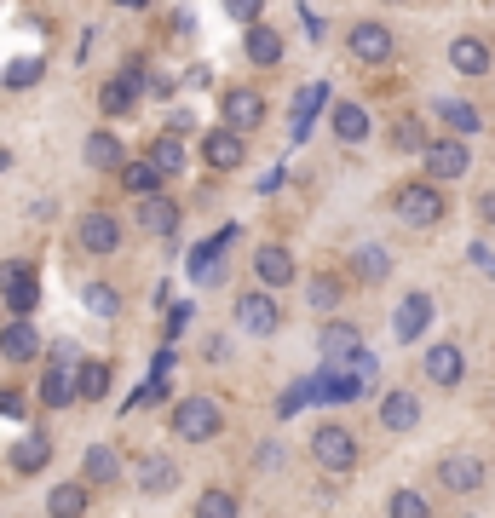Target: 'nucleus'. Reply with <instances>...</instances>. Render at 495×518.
Masks as SVG:
<instances>
[{
  "label": "nucleus",
  "instance_id": "f257e3e1",
  "mask_svg": "<svg viewBox=\"0 0 495 518\" xmlns=\"http://www.w3.org/2000/svg\"><path fill=\"white\" fill-rule=\"evenodd\" d=\"M225 432V403L196 392V398H179L173 403V438L179 444H213Z\"/></svg>",
  "mask_w": 495,
  "mask_h": 518
},
{
  "label": "nucleus",
  "instance_id": "f03ea898",
  "mask_svg": "<svg viewBox=\"0 0 495 518\" xmlns=\"http://www.w3.org/2000/svg\"><path fill=\"white\" fill-rule=\"evenodd\" d=\"M392 208H398V219H403V225H415V231H432V225H444V219H449L444 190L432 185V179H409V185H398Z\"/></svg>",
  "mask_w": 495,
  "mask_h": 518
},
{
  "label": "nucleus",
  "instance_id": "7ed1b4c3",
  "mask_svg": "<svg viewBox=\"0 0 495 518\" xmlns=\"http://www.w3.org/2000/svg\"><path fill=\"white\" fill-rule=\"evenodd\" d=\"M357 432L340 421H323L317 432H311V461L329 472V478H346V472H357Z\"/></svg>",
  "mask_w": 495,
  "mask_h": 518
},
{
  "label": "nucleus",
  "instance_id": "20e7f679",
  "mask_svg": "<svg viewBox=\"0 0 495 518\" xmlns=\"http://www.w3.org/2000/svg\"><path fill=\"white\" fill-rule=\"evenodd\" d=\"M421 167H426V179H432V185H449V179L472 173V150H467V139H455V133H444V139H426Z\"/></svg>",
  "mask_w": 495,
  "mask_h": 518
},
{
  "label": "nucleus",
  "instance_id": "39448f33",
  "mask_svg": "<svg viewBox=\"0 0 495 518\" xmlns=\"http://www.w3.org/2000/svg\"><path fill=\"white\" fill-rule=\"evenodd\" d=\"M0 300H6L12 317H29V311L41 306V277H35L29 259H6L0 265Z\"/></svg>",
  "mask_w": 495,
  "mask_h": 518
},
{
  "label": "nucleus",
  "instance_id": "423d86ee",
  "mask_svg": "<svg viewBox=\"0 0 495 518\" xmlns=\"http://www.w3.org/2000/svg\"><path fill=\"white\" fill-rule=\"evenodd\" d=\"M236 329H242V334H254V340H271V334L283 329L277 294H271V288H248V294L236 300Z\"/></svg>",
  "mask_w": 495,
  "mask_h": 518
},
{
  "label": "nucleus",
  "instance_id": "0eeeda50",
  "mask_svg": "<svg viewBox=\"0 0 495 518\" xmlns=\"http://www.w3.org/2000/svg\"><path fill=\"white\" fill-rule=\"evenodd\" d=\"M484 478H490V467H484L472 449H449L444 461H438V484H444L449 495H478Z\"/></svg>",
  "mask_w": 495,
  "mask_h": 518
},
{
  "label": "nucleus",
  "instance_id": "6e6552de",
  "mask_svg": "<svg viewBox=\"0 0 495 518\" xmlns=\"http://www.w3.org/2000/svg\"><path fill=\"white\" fill-rule=\"evenodd\" d=\"M219 121L231 133H254V127H265V98L254 87H225L219 93Z\"/></svg>",
  "mask_w": 495,
  "mask_h": 518
},
{
  "label": "nucleus",
  "instance_id": "1a4fd4ad",
  "mask_svg": "<svg viewBox=\"0 0 495 518\" xmlns=\"http://www.w3.org/2000/svg\"><path fill=\"white\" fill-rule=\"evenodd\" d=\"M133 484L144 495H173L179 490V461L167 455V449H144L139 461H133Z\"/></svg>",
  "mask_w": 495,
  "mask_h": 518
},
{
  "label": "nucleus",
  "instance_id": "9d476101",
  "mask_svg": "<svg viewBox=\"0 0 495 518\" xmlns=\"http://www.w3.org/2000/svg\"><path fill=\"white\" fill-rule=\"evenodd\" d=\"M202 162H208L213 173H236V167L248 162V133H231V127L219 121L208 139H202Z\"/></svg>",
  "mask_w": 495,
  "mask_h": 518
},
{
  "label": "nucleus",
  "instance_id": "9b49d317",
  "mask_svg": "<svg viewBox=\"0 0 495 518\" xmlns=\"http://www.w3.org/2000/svg\"><path fill=\"white\" fill-rule=\"evenodd\" d=\"M421 369H426V380H432V386L455 392V386L467 380V352H461L455 340H438V346H432V352L421 357Z\"/></svg>",
  "mask_w": 495,
  "mask_h": 518
},
{
  "label": "nucleus",
  "instance_id": "f8f14e48",
  "mask_svg": "<svg viewBox=\"0 0 495 518\" xmlns=\"http://www.w3.org/2000/svg\"><path fill=\"white\" fill-rule=\"evenodd\" d=\"M346 52H352L357 64H386L392 52H398V35L386 24H352V35H346Z\"/></svg>",
  "mask_w": 495,
  "mask_h": 518
},
{
  "label": "nucleus",
  "instance_id": "ddd939ff",
  "mask_svg": "<svg viewBox=\"0 0 495 518\" xmlns=\"http://www.w3.org/2000/svg\"><path fill=\"white\" fill-rule=\"evenodd\" d=\"M75 242H81L87 254H98V259L116 254V248H121V219H116V213H104V208H93L81 225H75Z\"/></svg>",
  "mask_w": 495,
  "mask_h": 518
},
{
  "label": "nucleus",
  "instance_id": "4468645a",
  "mask_svg": "<svg viewBox=\"0 0 495 518\" xmlns=\"http://www.w3.org/2000/svg\"><path fill=\"white\" fill-rule=\"evenodd\" d=\"M317 352L329 357V363H352V357L363 352V329L346 323V317H329V323L317 329Z\"/></svg>",
  "mask_w": 495,
  "mask_h": 518
},
{
  "label": "nucleus",
  "instance_id": "2eb2a0df",
  "mask_svg": "<svg viewBox=\"0 0 495 518\" xmlns=\"http://www.w3.org/2000/svg\"><path fill=\"white\" fill-rule=\"evenodd\" d=\"M254 277H260V288H271V294L288 288L294 283V254H288L283 242H260V248H254Z\"/></svg>",
  "mask_w": 495,
  "mask_h": 518
},
{
  "label": "nucleus",
  "instance_id": "dca6fc26",
  "mask_svg": "<svg viewBox=\"0 0 495 518\" xmlns=\"http://www.w3.org/2000/svg\"><path fill=\"white\" fill-rule=\"evenodd\" d=\"M116 478H121V455L110 444L81 449V484H87V490H104V484H116Z\"/></svg>",
  "mask_w": 495,
  "mask_h": 518
},
{
  "label": "nucleus",
  "instance_id": "f3484780",
  "mask_svg": "<svg viewBox=\"0 0 495 518\" xmlns=\"http://www.w3.org/2000/svg\"><path fill=\"white\" fill-rule=\"evenodd\" d=\"M242 52H248V64H260V70H277V64H283V35H277L271 24H260V18H254V24H248V35H242Z\"/></svg>",
  "mask_w": 495,
  "mask_h": 518
},
{
  "label": "nucleus",
  "instance_id": "a211bd4d",
  "mask_svg": "<svg viewBox=\"0 0 495 518\" xmlns=\"http://www.w3.org/2000/svg\"><path fill=\"white\" fill-rule=\"evenodd\" d=\"M426 323H432V294H403L398 317H392V334L409 346V340H421L426 334Z\"/></svg>",
  "mask_w": 495,
  "mask_h": 518
},
{
  "label": "nucleus",
  "instance_id": "6ab92c4d",
  "mask_svg": "<svg viewBox=\"0 0 495 518\" xmlns=\"http://www.w3.org/2000/svg\"><path fill=\"white\" fill-rule=\"evenodd\" d=\"M380 426H386V432H415V426H421V398H415V392H386V398H380Z\"/></svg>",
  "mask_w": 495,
  "mask_h": 518
},
{
  "label": "nucleus",
  "instance_id": "aec40b11",
  "mask_svg": "<svg viewBox=\"0 0 495 518\" xmlns=\"http://www.w3.org/2000/svg\"><path fill=\"white\" fill-rule=\"evenodd\" d=\"M133 104H139V70H121L98 87V110H104V116H127Z\"/></svg>",
  "mask_w": 495,
  "mask_h": 518
},
{
  "label": "nucleus",
  "instance_id": "412c9836",
  "mask_svg": "<svg viewBox=\"0 0 495 518\" xmlns=\"http://www.w3.org/2000/svg\"><path fill=\"white\" fill-rule=\"evenodd\" d=\"M0 357H6V363H29V357H41V334L29 329V317H12V323L0 329Z\"/></svg>",
  "mask_w": 495,
  "mask_h": 518
},
{
  "label": "nucleus",
  "instance_id": "4be33fe9",
  "mask_svg": "<svg viewBox=\"0 0 495 518\" xmlns=\"http://www.w3.org/2000/svg\"><path fill=\"white\" fill-rule=\"evenodd\" d=\"M139 225L150 236H173L179 231V202L162 196V190H156V196H139Z\"/></svg>",
  "mask_w": 495,
  "mask_h": 518
},
{
  "label": "nucleus",
  "instance_id": "5701e85b",
  "mask_svg": "<svg viewBox=\"0 0 495 518\" xmlns=\"http://www.w3.org/2000/svg\"><path fill=\"white\" fill-rule=\"evenodd\" d=\"M41 403H47V409H70L75 403V369L64 363V357L47 363V375H41Z\"/></svg>",
  "mask_w": 495,
  "mask_h": 518
},
{
  "label": "nucleus",
  "instance_id": "b1692460",
  "mask_svg": "<svg viewBox=\"0 0 495 518\" xmlns=\"http://www.w3.org/2000/svg\"><path fill=\"white\" fill-rule=\"evenodd\" d=\"M144 162L156 167V173H162V179H179V173H185V139H179V133H162V139H150V150H144Z\"/></svg>",
  "mask_w": 495,
  "mask_h": 518
},
{
  "label": "nucleus",
  "instance_id": "393cba45",
  "mask_svg": "<svg viewBox=\"0 0 495 518\" xmlns=\"http://www.w3.org/2000/svg\"><path fill=\"white\" fill-rule=\"evenodd\" d=\"M352 277H357L363 288H380L386 277H392V254H386L380 242H363V248L352 254Z\"/></svg>",
  "mask_w": 495,
  "mask_h": 518
},
{
  "label": "nucleus",
  "instance_id": "a878e982",
  "mask_svg": "<svg viewBox=\"0 0 495 518\" xmlns=\"http://www.w3.org/2000/svg\"><path fill=\"white\" fill-rule=\"evenodd\" d=\"M75 398L81 403L110 398V363H104V357H81V363H75Z\"/></svg>",
  "mask_w": 495,
  "mask_h": 518
},
{
  "label": "nucleus",
  "instance_id": "bb28decb",
  "mask_svg": "<svg viewBox=\"0 0 495 518\" xmlns=\"http://www.w3.org/2000/svg\"><path fill=\"white\" fill-rule=\"evenodd\" d=\"M81 156H87V167H93V173H116V167L127 162V150H121V139H116V133H104V127H98V133H87V144H81Z\"/></svg>",
  "mask_w": 495,
  "mask_h": 518
},
{
  "label": "nucleus",
  "instance_id": "cd10ccee",
  "mask_svg": "<svg viewBox=\"0 0 495 518\" xmlns=\"http://www.w3.org/2000/svg\"><path fill=\"white\" fill-rule=\"evenodd\" d=\"M449 64H455L461 75H490V41L455 35V41H449Z\"/></svg>",
  "mask_w": 495,
  "mask_h": 518
},
{
  "label": "nucleus",
  "instance_id": "c85d7f7f",
  "mask_svg": "<svg viewBox=\"0 0 495 518\" xmlns=\"http://www.w3.org/2000/svg\"><path fill=\"white\" fill-rule=\"evenodd\" d=\"M329 127H334V139H340V144H363L375 121H369V110H363V104H334Z\"/></svg>",
  "mask_w": 495,
  "mask_h": 518
},
{
  "label": "nucleus",
  "instance_id": "c756f323",
  "mask_svg": "<svg viewBox=\"0 0 495 518\" xmlns=\"http://www.w3.org/2000/svg\"><path fill=\"white\" fill-rule=\"evenodd\" d=\"M87 484L81 478H70V484H52V495H47V513L52 518H87Z\"/></svg>",
  "mask_w": 495,
  "mask_h": 518
},
{
  "label": "nucleus",
  "instance_id": "7c9ffc66",
  "mask_svg": "<svg viewBox=\"0 0 495 518\" xmlns=\"http://www.w3.org/2000/svg\"><path fill=\"white\" fill-rule=\"evenodd\" d=\"M52 461V438L47 432H29L24 444L12 449V472H18V478H29V472H41Z\"/></svg>",
  "mask_w": 495,
  "mask_h": 518
},
{
  "label": "nucleus",
  "instance_id": "2f4dec72",
  "mask_svg": "<svg viewBox=\"0 0 495 518\" xmlns=\"http://www.w3.org/2000/svg\"><path fill=\"white\" fill-rule=\"evenodd\" d=\"M116 179H121V190H133V196H156V190L167 185V179H162V173H156L150 162H121Z\"/></svg>",
  "mask_w": 495,
  "mask_h": 518
},
{
  "label": "nucleus",
  "instance_id": "473e14b6",
  "mask_svg": "<svg viewBox=\"0 0 495 518\" xmlns=\"http://www.w3.org/2000/svg\"><path fill=\"white\" fill-rule=\"evenodd\" d=\"M438 116H444V127L455 133V139H472V133L484 127V116H478L472 104H461V98H444V104H438Z\"/></svg>",
  "mask_w": 495,
  "mask_h": 518
},
{
  "label": "nucleus",
  "instance_id": "72a5a7b5",
  "mask_svg": "<svg viewBox=\"0 0 495 518\" xmlns=\"http://www.w3.org/2000/svg\"><path fill=\"white\" fill-rule=\"evenodd\" d=\"M236 513H242V501L231 490H219V484H208L196 495V518H236Z\"/></svg>",
  "mask_w": 495,
  "mask_h": 518
},
{
  "label": "nucleus",
  "instance_id": "f704fd0d",
  "mask_svg": "<svg viewBox=\"0 0 495 518\" xmlns=\"http://www.w3.org/2000/svg\"><path fill=\"white\" fill-rule=\"evenodd\" d=\"M386 518H432V501L403 484V490H392V501H386Z\"/></svg>",
  "mask_w": 495,
  "mask_h": 518
},
{
  "label": "nucleus",
  "instance_id": "c9c22d12",
  "mask_svg": "<svg viewBox=\"0 0 495 518\" xmlns=\"http://www.w3.org/2000/svg\"><path fill=\"white\" fill-rule=\"evenodd\" d=\"M81 306L93 311V317H121V294L110 283H87L81 288Z\"/></svg>",
  "mask_w": 495,
  "mask_h": 518
},
{
  "label": "nucleus",
  "instance_id": "e433bc0d",
  "mask_svg": "<svg viewBox=\"0 0 495 518\" xmlns=\"http://www.w3.org/2000/svg\"><path fill=\"white\" fill-rule=\"evenodd\" d=\"M340 294H346V283H340V277H311V283H306L311 311H334V306H340Z\"/></svg>",
  "mask_w": 495,
  "mask_h": 518
},
{
  "label": "nucleus",
  "instance_id": "4c0bfd02",
  "mask_svg": "<svg viewBox=\"0 0 495 518\" xmlns=\"http://www.w3.org/2000/svg\"><path fill=\"white\" fill-rule=\"evenodd\" d=\"M323 81H317V87H300V98H294V139H306V127H311V110H317V104H323Z\"/></svg>",
  "mask_w": 495,
  "mask_h": 518
},
{
  "label": "nucleus",
  "instance_id": "58836bf2",
  "mask_svg": "<svg viewBox=\"0 0 495 518\" xmlns=\"http://www.w3.org/2000/svg\"><path fill=\"white\" fill-rule=\"evenodd\" d=\"M41 70H47L41 58H18V64H6V75H0V81H6L12 93H24V87H35V81H41Z\"/></svg>",
  "mask_w": 495,
  "mask_h": 518
},
{
  "label": "nucleus",
  "instance_id": "ea45409f",
  "mask_svg": "<svg viewBox=\"0 0 495 518\" xmlns=\"http://www.w3.org/2000/svg\"><path fill=\"white\" fill-rule=\"evenodd\" d=\"M392 144H398V150H426V127L415 116H403L398 133H392Z\"/></svg>",
  "mask_w": 495,
  "mask_h": 518
},
{
  "label": "nucleus",
  "instance_id": "a19ab883",
  "mask_svg": "<svg viewBox=\"0 0 495 518\" xmlns=\"http://www.w3.org/2000/svg\"><path fill=\"white\" fill-rule=\"evenodd\" d=\"M265 12V0H225V18H236V24H254Z\"/></svg>",
  "mask_w": 495,
  "mask_h": 518
},
{
  "label": "nucleus",
  "instance_id": "79ce46f5",
  "mask_svg": "<svg viewBox=\"0 0 495 518\" xmlns=\"http://www.w3.org/2000/svg\"><path fill=\"white\" fill-rule=\"evenodd\" d=\"M478 225H495V185L478 196Z\"/></svg>",
  "mask_w": 495,
  "mask_h": 518
},
{
  "label": "nucleus",
  "instance_id": "37998d69",
  "mask_svg": "<svg viewBox=\"0 0 495 518\" xmlns=\"http://www.w3.org/2000/svg\"><path fill=\"white\" fill-rule=\"evenodd\" d=\"M0 415H24V398L18 392H0Z\"/></svg>",
  "mask_w": 495,
  "mask_h": 518
},
{
  "label": "nucleus",
  "instance_id": "c03bdc74",
  "mask_svg": "<svg viewBox=\"0 0 495 518\" xmlns=\"http://www.w3.org/2000/svg\"><path fill=\"white\" fill-rule=\"evenodd\" d=\"M116 6H133V12H139V6H150V0H116Z\"/></svg>",
  "mask_w": 495,
  "mask_h": 518
},
{
  "label": "nucleus",
  "instance_id": "a18cd8bd",
  "mask_svg": "<svg viewBox=\"0 0 495 518\" xmlns=\"http://www.w3.org/2000/svg\"><path fill=\"white\" fill-rule=\"evenodd\" d=\"M6 167H12V156H6V150H0V173H6Z\"/></svg>",
  "mask_w": 495,
  "mask_h": 518
},
{
  "label": "nucleus",
  "instance_id": "49530a36",
  "mask_svg": "<svg viewBox=\"0 0 495 518\" xmlns=\"http://www.w3.org/2000/svg\"><path fill=\"white\" fill-rule=\"evenodd\" d=\"M386 6H398V0H386Z\"/></svg>",
  "mask_w": 495,
  "mask_h": 518
}]
</instances>
